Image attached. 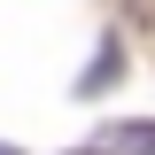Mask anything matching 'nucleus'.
Instances as JSON below:
<instances>
[{"label": "nucleus", "mask_w": 155, "mask_h": 155, "mask_svg": "<svg viewBox=\"0 0 155 155\" xmlns=\"http://www.w3.org/2000/svg\"><path fill=\"white\" fill-rule=\"evenodd\" d=\"M101 147H109V155H155V124H109Z\"/></svg>", "instance_id": "1"}, {"label": "nucleus", "mask_w": 155, "mask_h": 155, "mask_svg": "<svg viewBox=\"0 0 155 155\" xmlns=\"http://www.w3.org/2000/svg\"><path fill=\"white\" fill-rule=\"evenodd\" d=\"M101 85H116V39H101V54L85 62V78H78V93H101Z\"/></svg>", "instance_id": "2"}, {"label": "nucleus", "mask_w": 155, "mask_h": 155, "mask_svg": "<svg viewBox=\"0 0 155 155\" xmlns=\"http://www.w3.org/2000/svg\"><path fill=\"white\" fill-rule=\"evenodd\" d=\"M70 155H109V147H101V140H93V147H70Z\"/></svg>", "instance_id": "3"}, {"label": "nucleus", "mask_w": 155, "mask_h": 155, "mask_svg": "<svg viewBox=\"0 0 155 155\" xmlns=\"http://www.w3.org/2000/svg\"><path fill=\"white\" fill-rule=\"evenodd\" d=\"M0 155H23V147H8V140H0Z\"/></svg>", "instance_id": "4"}]
</instances>
